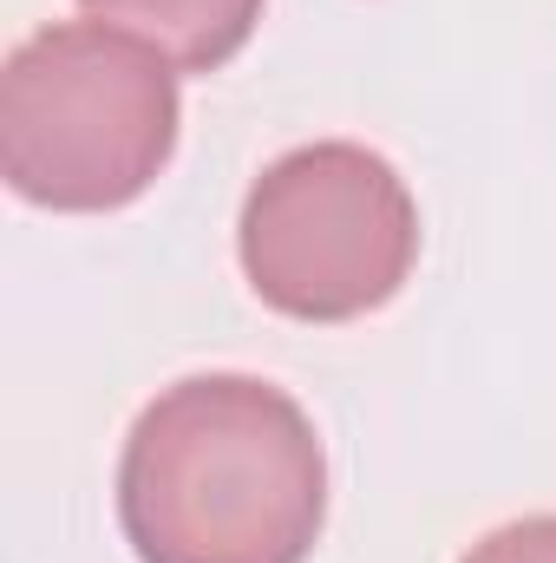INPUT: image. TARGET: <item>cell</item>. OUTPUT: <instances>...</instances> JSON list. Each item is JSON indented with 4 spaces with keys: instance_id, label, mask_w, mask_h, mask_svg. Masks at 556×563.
<instances>
[{
    "instance_id": "1",
    "label": "cell",
    "mask_w": 556,
    "mask_h": 563,
    "mask_svg": "<svg viewBox=\"0 0 556 563\" xmlns=\"http://www.w3.org/2000/svg\"><path fill=\"white\" fill-rule=\"evenodd\" d=\"M119 525L138 563H308L327 525L308 407L256 374L170 380L125 432Z\"/></svg>"
},
{
    "instance_id": "2",
    "label": "cell",
    "mask_w": 556,
    "mask_h": 563,
    "mask_svg": "<svg viewBox=\"0 0 556 563\" xmlns=\"http://www.w3.org/2000/svg\"><path fill=\"white\" fill-rule=\"evenodd\" d=\"M184 125L177 73L138 33L53 20L0 66V177L59 217H105L164 177Z\"/></svg>"
},
{
    "instance_id": "3",
    "label": "cell",
    "mask_w": 556,
    "mask_h": 563,
    "mask_svg": "<svg viewBox=\"0 0 556 563\" xmlns=\"http://www.w3.org/2000/svg\"><path fill=\"white\" fill-rule=\"evenodd\" d=\"M236 256L249 288L288 321H360L413 276L419 203L367 144H294L249 184Z\"/></svg>"
},
{
    "instance_id": "4",
    "label": "cell",
    "mask_w": 556,
    "mask_h": 563,
    "mask_svg": "<svg viewBox=\"0 0 556 563\" xmlns=\"http://www.w3.org/2000/svg\"><path fill=\"white\" fill-rule=\"evenodd\" d=\"M79 7L119 33H138L177 73L230 66L263 20V0H79Z\"/></svg>"
},
{
    "instance_id": "5",
    "label": "cell",
    "mask_w": 556,
    "mask_h": 563,
    "mask_svg": "<svg viewBox=\"0 0 556 563\" xmlns=\"http://www.w3.org/2000/svg\"><path fill=\"white\" fill-rule=\"evenodd\" d=\"M458 563H556V511H531V518L485 531Z\"/></svg>"
}]
</instances>
